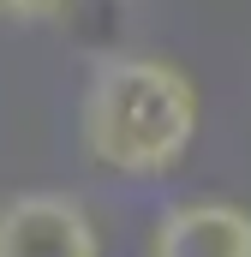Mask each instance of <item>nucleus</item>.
<instances>
[{"mask_svg": "<svg viewBox=\"0 0 251 257\" xmlns=\"http://www.w3.org/2000/svg\"><path fill=\"white\" fill-rule=\"evenodd\" d=\"M197 84L186 66L162 54H114L96 66L84 90V150L96 168L126 180H156L180 168V156L197 138Z\"/></svg>", "mask_w": 251, "mask_h": 257, "instance_id": "obj_1", "label": "nucleus"}, {"mask_svg": "<svg viewBox=\"0 0 251 257\" xmlns=\"http://www.w3.org/2000/svg\"><path fill=\"white\" fill-rule=\"evenodd\" d=\"M0 257H102V233L84 197L18 192L0 203Z\"/></svg>", "mask_w": 251, "mask_h": 257, "instance_id": "obj_2", "label": "nucleus"}, {"mask_svg": "<svg viewBox=\"0 0 251 257\" xmlns=\"http://www.w3.org/2000/svg\"><path fill=\"white\" fill-rule=\"evenodd\" d=\"M150 257H251V209L227 197L168 203L150 227Z\"/></svg>", "mask_w": 251, "mask_h": 257, "instance_id": "obj_3", "label": "nucleus"}, {"mask_svg": "<svg viewBox=\"0 0 251 257\" xmlns=\"http://www.w3.org/2000/svg\"><path fill=\"white\" fill-rule=\"evenodd\" d=\"M0 12H12V18H24V24H48V18L66 12V0H0Z\"/></svg>", "mask_w": 251, "mask_h": 257, "instance_id": "obj_4", "label": "nucleus"}]
</instances>
